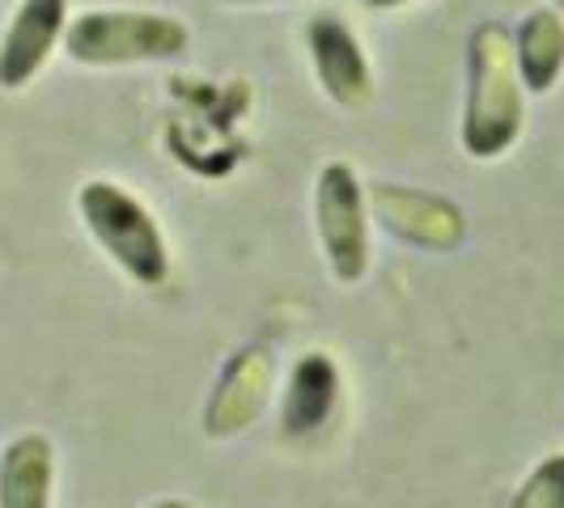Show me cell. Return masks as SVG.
<instances>
[{"mask_svg": "<svg viewBox=\"0 0 564 508\" xmlns=\"http://www.w3.org/2000/svg\"><path fill=\"white\" fill-rule=\"evenodd\" d=\"M509 34H513V59H518L527 98L552 93L564 77V18L552 4H535Z\"/></svg>", "mask_w": 564, "mask_h": 508, "instance_id": "11", "label": "cell"}, {"mask_svg": "<svg viewBox=\"0 0 564 508\" xmlns=\"http://www.w3.org/2000/svg\"><path fill=\"white\" fill-rule=\"evenodd\" d=\"M276 390V361L272 347L263 343H247L242 352L229 356V365L217 373V386L208 390L204 402V432L213 441H229L242 437L272 402Z\"/></svg>", "mask_w": 564, "mask_h": 508, "instance_id": "6", "label": "cell"}, {"mask_svg": "<svg viewBox=\"0 0 564 508\" xmlns=\"http://www.w3.org/2000/svg\"><path fill=\"white\" fill-rule=\"evenodd\" d=\"M68 0H22L0 38V89H26L56 47H64L68 30Z\"/></svg>", "mask_w": 564, "mask_h": 508, "instance_id": "8", "label": "cell"}, {"mask_svg": "<svg viewBox=\"0 0 564 508\" xmlns=\"http://www.w3.org/2000/svg\"><path fill=\"white\" fill-rule=\"evenodd\" d=\"M506 508H564V453H547L535 471L518 483Z\"/></svg>", "mask_w": 564, "mask_h": 508, "instance_id": "12", "label": "cell"}, {"mask_svg": "<svg viewBox=\"0 0 564 508\" xmlns=\"http://www.w3.org/2000/svg\"><path fill=\"white\" fill-rule=\"evenodd\" d=\"M56 445L43 432H22L0 450V508H52Z\"/></svg>", "mask_w": 564, "mask_h": 508, "instance_id": "10", "label": "cell"}, {"mask_svg": "<svg viewBox=\"0 0 564 508\" xmlns=\"http://www.w3.org/2000/svg\"><path fill=\"white\" fill-rule=\"evenodd\" d=\"M149 508H192L187 500H153Z\"/></svg>", "mask_w": 564, "mask_h": 508, "instance_id": "15", "label": "cell"}, {"mask_svg": "<svg viewBox=\"0 0 564 508\" xmlns=\"http://www.w3.org/2000/svg\"><path fill=\"white\" fill-rule=\"evenodd\" d=\"M85 233L98 242V251L141 288H162L170 276V246L158 217L144 208L128 187L111 178H89L77 191Z\"/></svg>", "mask_w": 564, "mask_h": 508, "instance_id": "2", "label": "cell"}, {"mask_svg": "<svg viewBox=\"0 0 564 508\" xmlns=\"http://www.w3.org/2000/svg\"><path fill=\"white\" fill-rule=\"evenodd\" d=\"M369 196L348 162H327L314 178V238L339 284H361L373 263Z\"/></svg>", "mask_w": 564, "mask_h": 508, "instance_id": "4", "label": "cell"}, {"mask_svg": "<svg viewBox=\"0 0 564 508\" xmlns=\"http://www.w3.org/2000/svg\"><path fill=\"white\" fill-rule=\"evenodd\" d=\"M306 52H311V68L323 85V93L336 107L361 111L373 102V68H369L366 47L348 22H339L336 13L311 18L306 22Z\"/></svg>", "mask_w": 564, "mask_h": 508, "instance_id": "7", "label": "cell"}, {"mask_svg": "<svg viewBox=\"0 0 564 508\" xmlns=\"http://www.w3.org/2000/svg\"><path fill=\"white\" fill-rule=\"evenodd\" d=\"M339 365L327 352H306L297 365L289 368L281 395V423L289 437H311L336 416L339 407Z\"/></svg>", "mask_w": 564, "mask_h": 508, "instance_id": "9", "label": "cell"}, {"mask_svg": "<svg viewBox=\"0 0 564 508\" xmlns=\"http://www.w3.org/2000/svg\"><path fill=\"white\" fill-rule=\"evenodd\" d=\"M369 9H378V13H387V9H403V4H416V0H361Z\"/></svg>", "mask_w": 564, "mask_h": 508, "instance_id": "14", "label": "cell"}, {"mask_svg": "<svg viewBox=\"0 0 564 508\" xmlns=\"http://www.w3.org/2000/svg\"><path fill=\"white\" fill-rule=\"evenodd\" d=\"M552 9H556V13L564 18V0H552Z\"/></svg>", "mask_w": 564, "mask_h": 508, "instance_id": "16", "label": "cell"}, {"mask_svg": "<svg viewBox=\"0 0 564 508\" xmlns=\"http://www.w3.org/2000/svg\"><path fill=\"white\" fill-rule=\"evenodd\" d=\"M217 4H229V9H254V4H293V0H217Z\"/></svg>", "mask_w": 564, "mask_h": 508, "instance_id": "13", "label": "cell"}, {"mask_svg": "<svg viewBox=\"0 0 564 508\" xmlns=\"http://www.w3.org/2000/svg\"><path fill=\"white\" fill-rule=\"evenodd\" d=\"M366 196L369 221H378L391 238L416 246V251L451 254L467 238V217L446 196L403 187V183H373V187H366Z\"/></svg>", "mask_w": 564, "mask_h": 508, "instance_id": "5", "label": "cell"}, {"mask_svg": "<svg viewBox=\"0 0 564 508\" xmlns=\"http://www.w3.org/2000/svg\"><path fill=\"white\" fill-rule=\"evenodd\" d=\"M527 128V89L513 59V34L501 22H480L467 38V98L458 144L471 162H501Z\"/></svg>", "mask_w": 564, "mask_h": 508, "instance_id": "1", "label": "cell"}, {"mask_svg": "<svg viewBox=\"0 0 564 508\" xmlns=\"http://www.w3.org/2000/svg\"><path fill=\"white\" fill-rule=\"evenodd\" d=\"M192 47V30L174 13L153 9H89L68 18L64 52L85 68H132L178 59Z\"/></svg>", "mask_w": 564, "mask_h": 508, "instance_id": "3", "label": "cell"}]
</instances>
